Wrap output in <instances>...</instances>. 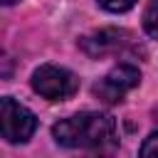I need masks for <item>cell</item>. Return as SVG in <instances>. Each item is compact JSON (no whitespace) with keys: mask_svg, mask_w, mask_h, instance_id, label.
Wrapping results in <instances>:
<instances>
[{"mask_svg":"<svg viewBox=\"0 0 158 158\" xmlns=\"http://www.w3.org/2000/svg\"><path fill=\"white\" fill-rule=\"evenodd\" d=\"M52 136L64 148H104L114 143L116 123L109 114L81 111V114H74L54 123Z\"/></svg>","mask_w":158,"mask_h":158,"instance_id":"obj_1","label":"cell"},{"mask_svg":"<svg viewBox=\"0 0 158 158\" xmlns=\"http://www.w3.org/2000/svg\"><path fill=\"white\" fill-rule=\"evenodd\" d=\"M32 89L49 99V101H64L69 96L77 94L79 89V79L64 69V67H57V64H42L32 72Z\"/></svg>","mask_w":158,"mask_h":158,"instance_id":"obj_2","label":"cell"},{"mask_svg":"<svg viewBox=\"0 0 158 158\" xmlns=\"http://www.w3.org/2000/svg\"><path fill=\"white\" fill-rule=\"evenodd\" d=\"M0 126H2V138L7 143H25L35 133L37 118L27 106L5 96L0 101Z\"/></svg>","mask_w":158,"mask_h":158,"instance_id":"obj_3","label":"cell"},{"mask_svg":"<svg viewBox=\"0 0 158 158\" xmlns=\"http://www.w3.org/2000/svg\"><path fill=\"white\" fill-rule=\"evenodd\" d=\"M141 81V72L131 64H118L114 67L109 74H104L96 84H94V94L106 101V104H114V101H121L133 86H138Z\"/></svg>","mask_w":158,"mask_h":158,"instance_id":"obj_4","label":"cell"},{"mask_svg":"<svg viewBox=\"0 0 158 158\" xmlns=\"http://www.w3.org/2000/svg\"><path fill=\"white\" fill-rule=\"evenodd\" d=\"M128 32L123 30H99V32H91L86 37L79 40V47L89 54V57H104V54H111L116 49H121L128 40Z\"/></svg>","mask_w":158,"mask_h":158,"instance_id":"obj_5","label":"cell"},{"mask_svg":"<svg viewBox=\"0 0 158 158\" xmlns=\"http://www.w3.org/2000/svg\"><path fill=\"white\" fill-rule=\"evenodd\" d=\"M143 30L153 40H158V0H151L148 2L146 12H143Z\"/></svg>","mask_w":158,"mask_h":158,"instance_id":"obj_6","label":"cell"},{"mask_svg":"<svg viewBox=\"0 0 158 158\" xmlns=\"http://www.w3.org/2000/svg\"><path fill=\"white\" fill-rule=\"evenodd\" d=\"M141 158H158V131H153L143 146H141Z\"/></svg>","mask_w":158,"mask_h":158,"instance_id":"obj_7","label":"cell"},{"mask_svg":"<svg viewBox=\"0 0 158 158\" xmlns=\"http://www.w3.org/2000/svg\"><path fill=\"white\" fill-rule=\"evenodd\" d=\"M96 2L109 12H126L128 7H133L136 0H96Z\"/></svg>","mask_w":158,"mask_h":158,"instance_id":"obj_8","label":"cell"},{"mask_svg":"<svg viewBox=\"0 0 158 158\" xmlns=\"http://www.w3.org/2000/svg\"><path fill=\"white\" fill-rule=\"evenodd\" d=\"M2 2H5V5H12V2H17V0H2Z\"/></svg>","mask_w":158,"mask_h":158,"instance_id":"obj_9","label":"cell"}]
</instances>
